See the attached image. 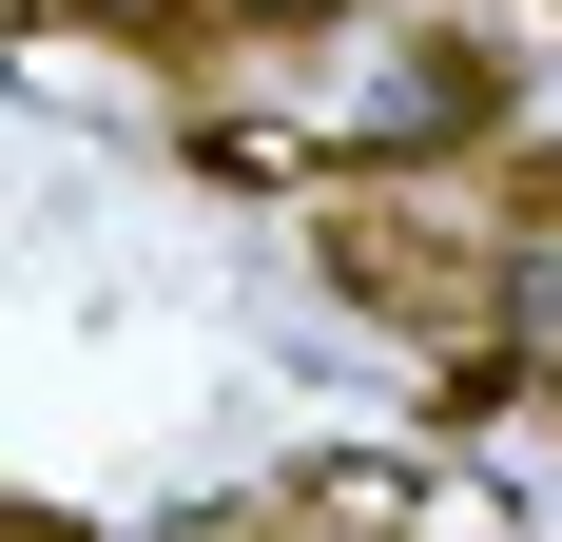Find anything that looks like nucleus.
Segmentation results:
<instances>
[{"label":"nucleus","mask_w":562,"mask_h":542,"mask_svg":"<svg viewBox=\"0 0 562 542\" xmlns=\"http://www.w3.org/2000/svg\"><path fill=\"white\" fill-rule=\"evenodd\" d=\"M485 310H505V349H524V369H562V233H524V252L485 271Z\"/></svg>","instance_id":"obj_1"},{"label":"nucleus","mask_w":562,"mask_h":542,"mask_svg":"<svg viewBox=\"0 0 562 542\" xmlns=\"http://www.w3.org/2000/svg\"><path fill=\"white\" fill-rule=\"evenodd\" d=\"M194 20H233V39H330L349 0H194Z\"/></svg>","instance_id":"obj_2"}]
</instances>
